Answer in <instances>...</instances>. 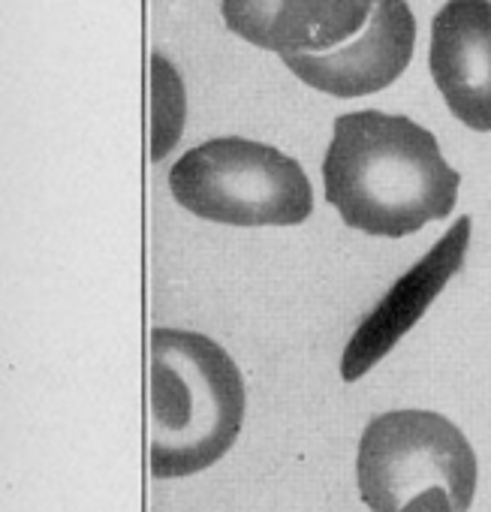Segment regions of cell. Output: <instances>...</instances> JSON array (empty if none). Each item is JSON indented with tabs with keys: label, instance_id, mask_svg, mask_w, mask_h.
<instances>
[{
	"label": "cell",
	"instance_id": "obj_1",
	"mask_svg": "<svg viewBox=\"0 0 491 512\" xmlns=\"http://www.w3.org/2000/svg\"><path fill=\"white\" fill-rule=\"evenodd\" d=\"M323 184L350 229L404 238L452 214L461 175L434 133L404 115L362 109L335 118Z\"/></svg>",
	"mask_w": 491,
	"mask_h": 512
},
{
	"label": "cell",
	"instance_id": "obj_2",
	"mask_svg": "<svg viewBox=\"0 0 491 512\" xmlns=\"http://www.w3.org/2000/svg\"><path fill=\"white\" fill-rule=\"evenodd\" d=\"M244 380L211 338L184 329L151 332V440L154 479L193 476L220 461L244 422Z\"/></svg>",
	"mask_w": 491,
	"mask_h": 512
},
{
	"label": "cell",
	"instance_id": "obj_3",
	"mask_svg": "<svg viewBox=\"0 0 491 512\" xmlns=\"http://www.w3.org/2000/svg\"><path fill=\"white\" fill-rule=\"evenodd\" d=\"M169 190L190 214L226 226H299L314 211L311 181L284 151L220 136L169 169Z\"/></svg>",
	"mask_w": 491,
	"mask_h": 512
},
{
	"label": "cell",
	"instance_id": "obj_4",
	"mask_svg": "<svg viewBox=\"0 0 491 512\" xmlns=\"http://www.w3.org/2000/svg\"><path fill=\"white\" fill-rule=\"evenodd\" d=\"M476 476L470 440L434 410L380 413L359 437L356 482L371 512H401L416 494L431 488H443L452 509L467 512Z\"/></svg>",
	"mask_w": 491,
	"mask_h": 512
},
{
	"label": "cell",
	"instance_id": "obj_5",
	"mask_svg": "<svg viewBox=\"0 0 491 512\" xmlns=\"http://www.w3.org/2000/svg\"><path fill=\"white\" fill-rule=\"evenodd\" d=\"M467 247H470V217L461 214L440 235V241L389 287V293L374 305V311L359 323L341 356L344 383H356L359 377H365L422 320L428 305L461 272Z\"/></svg>",
	"mask_w": 491,
	"mask_h": 512
},
{
	"label": "cell",
	"instance_id": "obj_6",
	"mask_svg": "<svg viewBox=\"0 0 491 512\" xmlns=\"http://www.w3.org/2000/svg\"><path fill=\"white\" fill-rule=\"evenodd\" d=\"M416 19L404 0H374L362 34L326 55L281 58L308 88L332 97H365L389 88L410 64Z\"/></svg>",
	"mask_w": 491,
	"mask_h": 512
},
{
	"label": "cell",
	"instance_id": "obj_7",
	"mask_svg": "<svg viewBox=\"0 0 491 512\" xmlns=\"http://www.w3.org/2000/svg\"><path fill=\"white\" fill-rule=\"evenodd\" d=\"M226 28L281 58L326 55L365 31L374 0H220Z\"/></svg>",
	"mask_w": 491,
	"mask_h": 512
},
{
	"label": "cell",
	"instance_id": "obj_8",
	"mask_svg": "<svg viewBox=\"0 0 491 512\" xmlns=\"http://www.w3.org/2000/svg\"><path fill=\"white\" fill-rule=\"evenodd\" d=\"M428 64L449 112L491 133V0H446L431 25Z\"/></svg>",
	"mask_w": 491,
	"mask_h": 512
},
{
	"label": "cell",
	"instance_id": "obj_9",
	"mask_svg": "<svg viewBox=\"0 0 491 512\" xmlns=\"http://www.w3.org/2000/svg\"><path fill=\"white\" fill-rule=\"evenodd\" d=\"M181 118H184V97H181V82L169 61L154 55V124H151V160H163L172 145L178 142L181 133Z\"/></svg>",
	"mask_w": 491,
	"mask_h": 512
},
{
	"label": "cell",
	"instance_id": "obj_10",
	"mask_svg": "<svg viewBox=\"0 0 491 512\" xmlns=\"http://www.w3.org/2000/svg\"><path fill=\"white\" fill-rule=\"evenodd\" d=\"M401 512H455V509H452V500L443 488H431V491L416 494Z\"/></svg>",
	"mask_w": 491,
	"mask_h": 512
}]
</instances>
